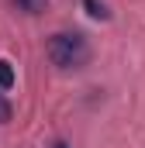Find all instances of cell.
I'll use <instances>...</instances> for the list:
<instances>
[{
	"instance_id": "1",
	"label": "cell",
	"mask_w": 145,
	"mask_h": 148,
	"mask_svg": "<svg viewBox=\"0 0 145 148\" xmlns=\"http://www.w3.org/2000/svg\"><path fill=\"white\" fill-rule=\"evenodd\" d=\"M45 55H48V62L59 66V69H79V66L90 59V45H86V38L79 35V31H59V35L48 38Z\"/></svg>"
},
{
	"instance_id": "2",
	"label": "cell",
	"mask_w": 145,
	"mask_h": 148,
	"mask_svg": "<svg viewBox=\"0 0 145 148\" xmlns=\"http://www.w3.org/2000/svg\"><path fill=\"white\" fill-rule=\"evenodd\" d=\"M83 7H86V14L97 17V21H107V17H110V10H107L104 0H83Z\"/></svg>"
},
{
	"instance_id": "3",
	"label": "cell",
	"mask_w": 145,
	"mask_h": 148,
	"mask_svg": "<svg viewBox=\"0 0 145 148\" xmlns=\"http://www.w3.org/2000/svg\"><path fill=\"white\" fill-rule=\"evenodd\" d=\"M17 3V10H24V14H41L45 7H48V0H14Z\"/></svg>"
},
{
	"instance_id": "4",
	"label": "cell",
	"mask_w": 145,
	"mask_h": 148,
	"mask_svg": "<svg viewBox=\"0 0 145 148\" xmlns=\"http://www.w3.org/2000/svg\"><path fill=\"white\" fill-rule=\"evenodd\" d=\"M10 86H14V69L7 59H0V90H10Z\"/></svg>"
},
{
	"instance_id": "5",
	"label": "cell",
	"mask_w": 145,
	"mask_h": 148,
	"mask_svg": "<svg viewBox=\"0 0 145 148\" xmlns=\"http://www.w3.org/2000/svg\"><path fill=\"white\" fill-rule=\"evenodd\" d=\"M10 117H14V107H10V100L3 97V90H0V124H7Z\"/></svg>"
},
{
	"instance_id": "6",
	"label": "cell",
	"mask_w": 145,
	"mask_h": 148,
	"mask_svg": "<svg viewBox=\"0 0 145 148\" xmlns=\"http://www.w3.org/2000/svg\"><path fill=\"white\" fill-rule=\"evenodd\" d=\"M55 148H69V145H66V141H59V145H55Z\"/></svg>"
}]
</instances>
